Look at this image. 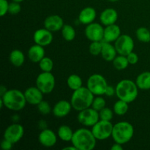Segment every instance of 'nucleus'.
Wrapping results in <instances>:
<instances>
[{
	"label": "nucleus",
	"mask_w": 150,
	"mask_h": 150,
	"mask_svg": "<svg viewBox=\"0 0 150 150\" xmlns=\"http://www.w3.org/2000/svg\"><path fill=\"white\" fill-rule=\"evenodd\" d=\"M97 139L92 130L80 128L73 133L72 144L78 150H92L96 146Z\"/></svg>",
	"instance_id": "f257e3e1"
},
{
	"label": "nucleus",
	"mask_w": 150,
	"mask_h": 150,
	"mask_svg": "<svg viewBox=\"0 0 150 150\" xmlns=\"http://www.w3.org/2000/svg\"><path fill=\"white\" fill-rule=\"evenodd\" d=\"M94 100V95L89 89L81 86L79 89L73 91L70 103L73 108L76 111H81L92 106Z\"/></svg>",
	"instance_id": "f03ea898"
},
{
	"label": "nucleus",
	"mask_w": 150,
	"mask_h": 150,
	"mask_svg": "<svg viewBox=\"0 0 150 150\" xmlns=\"http://www.w3.org/2000/svg\"><path fill=\"white\" fill-rule=\"evenodd\" d=\"M115 89L117 98L128 103L133 102L139 95V87L136 83L129 79L120 81Z\"/></svg>",
	"instance_id": "7ed1b4c3"
},
{
	"label": "nucleus",
	"mask_w": 150,
	"mask_h": 150,
	"mask_svg": "<svg viewBox=\"0 0 150 150\" xmlns=\"http://www.w3.org/2000/svg\"><path fill=\"white\" fill-rule=\"evenodd\" d=\"M0 98L7 109L15 111L23 109L27 103L24 92L23 93L21 91L16 89L7 90L6 93Z\"/></svg>",
	"instance_id": "20e7f679"
},
{
	"label": "nucleus",
	"mask_w": 150,
	"mask_h": 150,
	"mask_svg": "<svg viewBox=\"0 0 150 150\" xmlns=\"http://www.w3.org/2000/svg\"><path fill=\"white\" fill-rule=\"evenodd\" d=\"M134 135V127L128 122H120L113 127L112 138L115 143L125 144L130 142Z\"/></svg>",
	"instance_id": "39448f33"
},
{
	"label": "nucleus",
	"mask_w": 150,
	"mask_h": 150,
	"mask_svg": "<svg viewBox=\"0 0 150 150\" xmlns=\"http://www.w3.org/2000/svg\"><path fill=\"white\" fill-rule=\"evenodd\" d=\"M106 79L100 74L95 73L89 76L86 83L88 89L92 92L94 95L101 96L105 95V90L108 86Z\"/></svg>",
	"instance_id": "423d86ee"
},
{
	"label": "nucleus",
	"mask_w": 150,
	"mask_h": 150,
	"mask_svg": "<svg viewBox=\"0 0 150 150\" xmlns=\"http://www.w3.org/2000/svg\"><path fill=\"white\" fill-rule=\"evenodd\" d=\"M114 125L111 121L99 120L95 125L92 127V132L97 140L103 141L108 139L112 136Z\"/></svg>",
	"instance_id": "0eeeda50"
},
{
	"label": "nucleus",
	"mask_w": 150,
	"mask_h": 150,
	"mask_svg": "<svg viewBox=\"0 0 150 150\" xmlns=\"http://www.w3.org/2000/svg\"><path fill=\"white\" fill-rule=\"evenodd\" d=\"M55 78L51 72H42L36 79V86L43 94H50L55 87Z\"/></svg>",
	"instance_id": "6e6552de"
},
{
	"label": "nucleus",
	"mask_w": 150,
	"mask_h": 150,
	"mask_svg": "<svg viewBox=\"0 0 150 150\" xmlns=\"http://www.w3.org/2000/svg\"><path fill=\"white\" fill-rule=\"evenodd\" d=\"M78 121L86 127H92L100 120L99 112L92 108H88L79 111L78 114Z\"/></svg>",
	"instance_id": "1a4fd4ad"
},
{
	"label": "nucleus",
	"mask_w": 150,
	"mask_h": 150,
	"mask_svg": "<svg viewBox=\"0 0 150 150\" xmlns=\"http://www.w3.org/2000/svg\"><path fill=\"white\" fill-rule=\"evenodd\" d=\"M117 54L120 55L127 56L134 49V41L127 35H121L114 43Z\"/></svg>",
	"instance_id": "9d476101"
},
{
	"label": "nucleus",
	"mask_w": 150,
	"mask_h": 150,
	"mask_svg": "<svg viewBox=\"0 0 150 150\" xmlns=\"http://www.w3.org/2000/svg\"><path fill=\"white\" fill-rule=\"evenodd\" d=\"M24 134L23 127L20 124H12L6 128L4 133V139L14 144L18 142Z\"/></svg>",
	"instance_id": "9b49d317"
},
{
	"label": "nucleus",
	"mask_w": 150,
	"mask_h": 150,
	"mask_svg": "<svg viewBox=\"0 0 150 150\" xmlns=\"http://www.w3.org/2000/svg\"><path fill=\"white\" fill-rule=\"evenodd\" d=\"M85 35L89 40L102 41L104 37V28L98 23H92L88 24L85 29Z\"/></svg>",
	"instance_id": "f8f14e48"
},
{
	"label": "nucleus",
	"mask_w": 150,
	"mask_h": 150,
	"mask_svg": "<svg viewBox=\"0 0 150 150\" xmlns=\"http://www.w3.org/2000/svg\"><path fill=\"white\" fill-rule=\"evenodd\" d=\"M53 38L54 37H53L52 32L45 28L38 29L35 31L33 35V40L35 44L43 47L49 45L52 42Z\"/></svg>",
	"instance_id": "ddd939ff"
},
{
	"label": "nucleus",
	"mask_w": 150,
	"mask_h": 150,
	"mask_svg": "<svg viewBox=\"0 0 150 150\" xmlns=\"http://www.w3.org/2000/svg\"><path fill=\"white\" fill-rule=\"evenodd\" d=\"M38 141L45 147H52L57 142V136L53 130L45 129L42 130L38 136Z\"/></svg>",
	"instance_id": "4468645a"
},
{
	"label": "nucleus",
	"mask_w": 150,
	"mask_h": 150,
	"mask_svg": "<svg viewBox=\"0 0 150 150\" xmlns=\"http://www.w3.org/2000/svg\"><path fill=\"white\" fill-rule=\"evenodd\" d=\"M26 102L31 105H38L43 98V93L35 86H31L26 89L24 92Z\"/></svg>",
	"instance_id": "2eb2a0df"
},
{
	"label": "nucleus",
	"mask_w": 150,
	"mask_h": 150,
	"mask_svg": "<svg viewBox=\"0 0 150 150\" xmlns=\"http://www.w3.org/2000/svg\"><path fill=\"white\" fill-rule=\"evenodd\" d=\"M64 25L63 19L57 15L48 16L44 21V27L52 32L62 30Z\"/></svg>",
	"instance_id": "dca6fc26"
},
{
	"label": "nucleus",
	"mask_w": 150,
	"mask_h": 150,
	"mask_svg": "<svg viewBox=\"0 0 150 150\" xmlns=\"http://www.w3.org/2000/svg\"><path fill=\"white\" fill-rule=\"evenodd\" d=\"M71 103L67 100H60L55 104L53 108V114L56 117L62 118L70 114L72 109Z\"/></svg>",
	"instance_id": "f3484780"
},
{
	"label": "nucleus",
	"mask_w": 150,
	"mask_h": 150,
	"mask_svg": "<svg viewBox=\"0 0 150 150\" xmlns=\"http://www.w3.org/2000/svg\"><path fill=\"white\" fill-rule=\"evenodd\" d=\"M121 35V29L117 24H111L106 26L104 29L103 40L105 42H115Z\"/></svg>",
	"instance_id": "a211bd4d"
},
{
	"label": "nucleus",
	"mask_w": 150,
	"mask_h": 150,
	"mask_svg": "<svg viewBox=\"0 0 150 150\" xmlns=\"http://www.w3.org/2000/svg\"><path fill=\"white\" fill-rule=\"evenodd\" d=\"M118 19V13L114 8H107L101 13L100 20L104 26L114 24Z\"/></svg>",
	"instance_id": "6ab92c4d"
},
{
	"label": "nucleus",
	"mask_w": 150,
	"mask_h": 150,
	"mask_svg": "<svg viewBox=\"0 0 150 150\" xmlns=\"http://www.w3.org/2000/svg\"><path fill=\"white\" fill-rule=\"evenodd\" d=\"M97 13L95 8L92 7H86L80 12L79 16V21L81 23L84 25L93 23L96 18Z\"/></svg>",
	"instance_id": "aec40b11"
},
{
	"label": "nucleus",
	"mask_w": 150,
	"mask_h": 150,
	"mask_svg": "<svg viewBox=\"0 0 150 150\" xmlns=\"http://www.w3.org/2000/svg\"><path fill=\"white\" fill-rule=\"evenodd\" d=\"M28 57L32 62L39 63L45 57L44 47L38 44L31 46L28 51Z\"/></svg>",
	"instance_id": "412c9836"
},
{
	"label": "nucleus",
	"mask_w": 150,
	"mask_h": 150,
	"mask_svg": "<svg viewBox=\"0 0 150 150\" xmlns=\"http://www.w3.org/2000/svg\"><path fill=\"white\" fill-rule=\"evenodd\" d=\"M117 51L114 45H112L111 42H103L101 56L103 59L107 62H113V60L117 57Z\"/></svg>",
	"instance_id": "4be33fe9"
},
{
	"label": "nucleus",
	"mask_w": 150,
	"mask_h": 150,
	"mask_svg": "<svg viewBox=\"0 0 150 150\" xmlns=\"http://www.w3.org/2000/svg\"><path fill=\"white\" fill-rule=\"evenodd\" d=\"M136 83L139 89L142 90L150 89V72L145 71L140 73L136 78Z\"/></svg>",
	"instance_id": "5701e85b"
},
{
	"label": "nucleus",
	"mask_w": 150,
	"mask_h": 150,
	"mask_svg": "<svg viewBox=\"0 0 150 150\" xmlns=\"http://www.w3.org/2000/svg\"><path fill=\"white\" fill-rule=\"evenodd\" d=\"M9 59H10L11 64H13L15 67H21L24 63V54L20 50L15 49L10 52Z\"/></svg>",
	"instance_id": "b1692460"
},
{
	"label": "nucleus",
	"mask_w": 150,
	"mask_h": 150,
	"mask_svg": "<svg viewBox=\"0 0 150 150\" xmlns=\"http://www.w3.org/2000/svg\"><path fill=\"white\" fill-rule=\"evenodd\" d=\"M73 133L74 132L72 130V129L69 126L64 125H62L59 127L57 134H58L59 138L62 141L68 142H71L72 139H73Z\"/></svg>",
	"instance_id": "393cba45"
},
{
	"label": "nucleus",
	"mask_w": 150,
	"mask_h": 150,
	"mask_svg": "<svg viewBox=\"0 0 150 150\" xmlns=\"http://www.w3.org/2000/svg\"><path fill=\"white\" fill-rule=\"evenodd\" d=\"M68 87L72 90L75 91L81 88L82 86V79L79 76L76 74H72L68 77L67 80Z\"/></svg>",
	"instance_id": "a878e982"
},
{
	"label": "nucleus",
	"mask_w": 150,
	"mask_h": 150,
	"mask_svg": "<svg viewBox=\"0 0 150 150\" xmlns=\"http://www.w3.org/2000/svg\"><path fill=\"white\" fill-rule=\"evenodd\" d=\"M113 65L115 69L118 70H123L126 69L129 65V62L127 57L119 54V56H117L113 60Z\"/></svg>",
	"instance_id": "bb28decb"
},
{
	"label": "nucleus",
	"mask_w": 150,
	"mask_h": 150,
	"mask_svg": "<svg viewBox=\"0 0 150 150\" xmlns=\"http://www.w3.org/2000/svg\"><path fill=\"white\" fill-rule=\"evenodd\" d=\"M114 111L117 115L123 116L127 112L129 109L128 103L125 102L124 100L119 99L118 101L114 103Z\"/></svg>",
	"instance_id": "cd10ccee"
},
{
	"label": "nucleus",
	"mask_w": 150,
	"mask_h": 150,
	"mask_svg": "<svg viewBox=\"0 0 150 150\" xmlns=\"http://www.w3.org/2000/svg\"><path fill=\"white\" fill-rule=\"evenodd\" d=\"M62 35L66 41H73L76 38V30L70 25L64 24L62 29Z\"/></svg>",
	"instance_id": "c85d7f7f"
},
{
	"label": "nucleus",
	"mask_w": 150,
	"mask_h": 150,
	"mask_svg": "<svg viewBox=\"0 0 150 150\" xmlns=\"http://www.w3.org/2000/svg\"><path fill=\"white\" fill-rule=\"evenodd\" d=\"M136 37H137V39L141 42H150V29L144 26L139 27L136 30Z\"/></svg>",
	"instance_id": "c756f323"
},
{
	"label": "nucleus",
	"mask_w": 150,
	"mask_h": 150,
	"mask_svg": "<svg viewBox=\"0 0 150 150\" xmlns=\"http://www.w3.org/2000/svg\"><path fill=\"white\" fill-rule=\"evenodd\" d=\"M39 66L42 72H51L54 67V62L51 58L45 57L39 62Z\"/></svg>",
	"instance_id": "7c9ffc66"
},
{
	"label": "nucleus",
	"mask_w": 150,
	"mask_h": 150,
	"mask_svg": "<svg viewBox=\"0 0 150 150\" xmlns=\"http://www.w3.org/2000/svg\"><path fill=\"white\" fill-rule=\"evenodd\" d=\"M102 47L103 42H101V41H93L91 42L90 45H89V52L93 56L99 55L101 54Z\"/></svg>",
	"instance_id": "2f4dec72"
},
{
	"label": "nucleus",
	"mask_w": 150,
	"mask_h": 150,
	"mask_svg": "<svg viewBox=\"0 0 150 150\" xmlns=\"http://www.w3.org/2000/svg\"><path fill=\"white\" fill-rule=\"evenodd\" d=\"M105 104H106L105 100L103 97L97 96L96 98H94L93 102H92V108L99 112L103 108H105Z\"/></svg>",
	"instance_id": "473e14b6"
},
{
	"label": "nucleus",
	"mask_w": 150,
	"mask_h": 150,
	"mask_svg": "<svg viewBox=\"0 0 150 150\" xmlns=\"http://www.w3.org/2000/svg\"><path fill=\"white\" fill-rule=\"evenodd\" d=\"M99 114L100 120H105V121H111L114 117L113 111H111V108H108V107H105L101 111H100Z\"/></svg>",
	"instance_id": "72a5a7b5"
},
{
	"label": "nucleus",
	"mask_w": 150,
	"mask_h": 150,
	"mask_svg": "<svg viewBox=\"0 0 150 150\" xmlns=\"http://www.w3.org/2000/svg\"><path fill=\"white\" fill-rule=\"evenodd\" d=\"M38 109L40 114L42 115H47L49 114L51 111V107L50 104L47 101L42 100L38 105Z\"/></svg>",
	"instance_id": "f704fd0d"
},
{
	"label": "nucleus",
	"mask_w": 150,
	"mask_h": 150,
	"mask_svg": "<svg viewBox=\"0 0 150 150\" xmlns=\"http://www.w3.org/2000/svg\"><path fill=\"white\" fill-rule=\"evenodd\" d=\"M21 10V7L20 4L18 2H16L13 1L10 2L9 4V9H8V13L11 15H16L19 13Z\"/></svg>",
	"instance_id": "c9c22d12"
},
{
	"label": "nucleus",
	"mask_w": 150,
	"mask_h": 150,
	"mask_svg": "<svg viewBox=\"0 0 150 150\" xmlns=\"http://www.w3.org/2000/svg\"><path fill=\"white\" fill-rule=\"evenodd\" d=\"M9 4L7 0H0V16H5L8 13Z\"/></svg>",
	"instance_id": "e433bc0d"
},
{
	"label": "nucleus",
	"mask_w": 150,
	"mask_h": 150,
	"mask_svg": "<svg viewBox=\"0 0 150 150\" xmlns=\"http://www.w3.org/2000/svg\"><path fill=\"white\" fill-rule=\"evenodd\" d=\"M127 58V60L129 62V64H136V63L139 62V57H138L137 54L136 53H134L133 51H132L131 53L128 54V55L126 56Z\"/></svg>",
	"instance_id": "4c0bfd02"
},
{
	"label": "nucleus",
	"mask_w": 150,
	"mask_h": 150,
	"mask_svg": "<svg viewBox=\"0 0 150 150\" xmlns=\"http://www.w3.org/2000/svg\"><path fill=\"white\" fill-rule=\"evenodd\" d=\"M13 144L10 141L4 139V140L1 143V147L3 150H10L13 147Z\"/></svg>",
	"instance_id": "58836bf2"
},
{
	"label": "nucleus",
	"mask_w": 150,
	"mask_h": 150,
	"mask_svg": "<svg viewBox=\"0 0 150 150\" xmlns=\"http://www.w3.org/2000/svg\"><path fill=\"white\" fill-rule=\"evenodd\" d=\"M116 94V89H114L113 86H109L108 85L106 88V90H105V95L108 97H111L113 95H114Z\"/></svg>",
	"instance_id": "ea45409f"
},
{
	"label": "nucleus",
	"mask_w": 150,
	"mask_h": 150,
	"mask_svg": "<svg viewBox=\"0 0 150 150\" xmlns=\"http://www.w3.org/2000/svg\"><path fill=\"white\" fill-rule=\"evenodd\" d=\"M111 150H122L123 147L122 146V144L118 143H115L111 147Z\"/></svg>",
	"instance_id": "a19ab883"
},
{
	"label": "nucleus",
	"mask_w": 150,
	"mask_h": 150,
	"mask_svg": "<svg viewBox=\"0 0 150 150\" xmlns=\"http://www.w3.org/2000/svg\"><path fill=\"white\" fill-rule=\"evenodd\" d=\"M7 91V89H6V87H4V86H3V85H1V87H0V95H1V97H2L6 93Z\"/></svg>",
	"instance_id": "79ce46f5"
},
{
	"label": "nucleus",
	"mask_w": 150,
	"mask_h": 150,
	"mask_svg": "<svg viewBox=\"0 0 150 150\" xmlns=\"http://www.w3.org/2000/svg\"><path fill=\"white\" fill-rule=\"evenodd\" d=\"M67 149H69V150H78L77 149H76V146H74L73 145L72 146H67V147L63 148V150H67Z\"/></svg>",
	"instance_id": "37998d69"
},
{
	"label": "nucleus",
	"mask_w": 150,
	"mask_h": 150,
	"mask_svg": "<svg viewBox=\"0 0 150 150\" xmlns=\"http://www.w3.org/2000/svg\"><path fill=\"white\" fill-rule=\"evenodd\" d=\"M13 1H16V2H18V3H20V2H21V1H23V0H13Z\"/></svg>",
	"instance_id": "c03bdc74"
},
{
	"label": "nucleus",
	"mask_w": 150,
	"mask_h": 150,
	"mask_svg": "<svg viewBox=\"0 0 150 150\" xmlns=\"http://www.w3.org/2000/svg\"><path fill=\"white\" fill-rule=\"evenodd\" d=\"M109 1H111V2H115V1H119V0H108Z\"/></svg>",
	"instance_id": "a18cd8bd"
},
{
	"label": "nucleus",
	"mask_w": 150,
	"mask_h": 150,
	"mask_svg": "<svg viewBox=\"0 0 150 150\" xmlns=\"http://www.w3.org/2000/svg\"></svg>",
	"instance_id": "49530a36"
}]
</instances>
